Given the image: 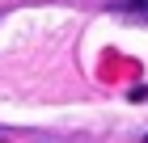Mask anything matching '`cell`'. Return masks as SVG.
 <instances>
[{
	"label": "cell",
	"instance_id": "obj_1",
	"mask_svg": "<svg viewBox=\"0 0 148 143\" xmlns=\"http://www.w3.org/2000/svg\"><path fill=\"white\" fill-rule=\"evenodd\" d=\"M127 13H144V17H148V0H131V4H127Z\"/></svg>",
	"mask_w": 148,
	"mask_h": 143
}]
</instances>
